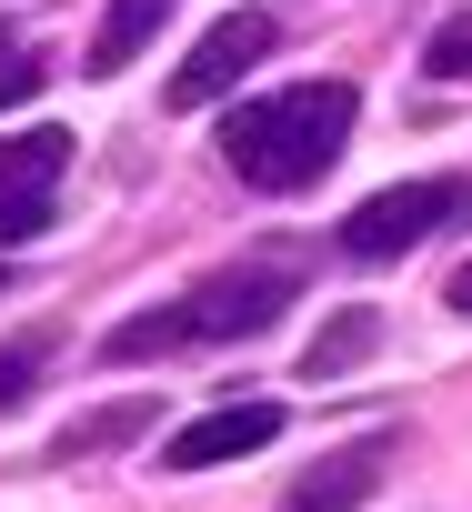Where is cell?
<instances>
[{
  "label": "cell",
  "mask_w": 472,
  "mask_h": 512,
  "mask_svg": "<svg viewBox=\"0 0 472 512\" xmlns=\"http://www.w3.org/2000/svg\"><path fill=\"white\" fill-rule=\"evenodd\" d=\"M352 81H292V91H262L221 121V161L231 181H252V191H312L342 141H352Z\"/></svg>",
  "instance_id": "1"
},
{
  "label": "cell",
  "mask_w": 472,
  "mask_h": 512,
  "mask_svg": "<svg viewBox=\"0 0 472 512\" xmlns=\"http://www.w3.org/2000/svg\"><path fill=\"white\" fill-rule=\"evenodd\" d=\"M302 292V251H252V262H221L211 282L181 292V332L191 342H262Z\"/></svg>",
  "instance_id": "2"
},
{
  "label": "cell",
  "mask_w": 472,
  "mask_h": 512,
  "mask_svg": "<svg viewBox=\"0 0 472 512\" xmlns=\"http://www.w3.org/2000/svg\"><path fill=\"white\" fill-rule=\"evenodd\" d=\"M442 221H472V181H392V191L342 211V251L352 262H402V251L432 241Z\"/></svg>",
  "instance_id": "3"
},
{
  "label": "cell",
  "mask_w": 472,
  "mask_h": 512,
  "mask_svg": "<svg viewBox=\"0 0 472 512\" xmlns=\"http://www.w3.org/2000/svg\"><path fill=\"white\" fill-rule=\"evenodd\" d=\"M272 11H221L191 51H181V71H171V111H211V101H231L242 91V71H262L272 61Z\"/></svg>",
  "instance_id": "4"
},
{
  "label": "cell",
  "mask_w": 472,
  "mask_h": 512,
  "mask_svg": "<svg viewBox=\"0 0 472 512\" xmlns=\"http://www.w3.org/2000/svg\"><path fill=\"white\" fill-rule=\"evenodd\" d=\"M61 171H71V131H11V141H0V251L51 231Z\"/></svg>",
  "instance_id": "5"
},
{
  "label": "cell",
  "mask_w": 472,
  "mask_h": 512,
  "mask_svg": "<svg viewBox=\"0 0 472 512\" xmlns=\"http://www.w3.org/2000/svg\"><path fill=\"white\" fill-rule=\"evenodd\" d=\"M262 442H282V402H221V412H201L161 442V472H221V462H242Z\"/></svg>",
  "instance_id": "6"
},
{
  "label": "cell",
  "mask_w": 472,
  "mask_h": 512,
  "mask_svg": "<svg viewBox=\"0 0 472 512\" xmlns=\"http://www.w3.org/2000/svg\"><path fill=\"white\" fill-rule=\"evenodd\" d=\"M382 462H392V442H342L332 462H312V472L292 482V502H282V512H362V502H372V482H382Z\"/></svg>",
  "instance_id": "7"
},
{
  "label": "cell",
  "mask_w": 472,
  "mask_h": 512,
  "mask_svg": "<svg viewBox=\"0 0 472 512\" xmlns=\"http://www.w3.org/2000/svg\"><path fill=\"white\" fill-rule=\"evenodd\" d=\"M161 422V392H121V402H101V412H81V422H61V442H51V462H101V452H121V442H141Z\"/></svg>",
  "instance_id": "8"
},
{
  "label": "cell",
  "mask_w": 472,
  "mask_h": 512,
  "mask_svg": "<svg viewBox=\"0 0 472 512\" xmlns=\"http://www.w3.org/2000/svg\"><path fill=\"white\" fill-rule=\"evenodd\" d=\"M161 21H171V0H111V11H101V31H91V81L131 71V61L161 41Z\"/></svg>",
  "instance_id": "9"
},
{
  "label": "cell",
  "mask_w": 472,
  "mask_h": 512,
  "mask_svg": "<svg viewBox=\"0 0 472 512\" xmlns=\"http://www.w3.org/2000/svg\"><path fill=\"white\" fill-rule=\"evenodd\" d=\"M372 352H382V312H332V322L302 342V372L332 382V372H352V362H372Z\"/></svg>",
  "instance_id": "10"
},
{
  "label": "cell",
  "mask_w": 472,
  "mask_h": 512,
  "mask_svg": "<svg viewBox=\"0 0 472 512\" xmlns=\"http://www.w3.org/2000/svg\"><path fill=\"white\" fill-rule=\"evenodd\" d=\"M111 362H161V352H191V332H181V302H151V312H131L111 342H101Z\"/></svg>",
  "instance_id": "11"
},
{
  "label": "cell",
  "mask_w": 472,
  "mask_h": 512,
  "mask_svg": "<svg viewBox=\"0 0 472 512\" xmlns=\"http://www.w3.org/2000/svg\"><path fill=\"white\" fill-rule=\"evenodd\" d=\"M422 71H432V81H472V11H452V21L422 41Z\"/></svg>",
  "instance_id": "12"
},
{
  "label": "cell",
  "mask_w": 472,
  "mask_h": 512,
  "mask_svg": "<svg viewBox=\"0 0 472 512\" xmlns=\"http://www.w3.org/2000/svg\"><path fill=\"white\" fill-rule=\"evenodd\" d=\"M41 81H51V71H41V51H31V41H0V111L41 101Z\"/></svg>",
  "instance_id": "13"
},
{
  "label": "cell",
  "mask_w": 472,
  "mask_h": 512,
  "mask_svg": "<svg viewBox=\"0 0 472 512\" xmlns=\"http://www.w3.org/2000/svg\"><path fill=\"white\" fill-rule=\"evenodd\" d=\"M31 382H41V342H11V352H0V412H11Z\"/></svg>",
  "instance_id": "14"
},
{
  "label": "cell",
  "mask_w": 472,
  "mask_h": 512,
  "mask_svg": "<svg viewBox=\"0 0 472 512\" xmlns=\"http://www.w3.org/2000/svg\"><path fill=\"white\" fill-rule=\"evenodd\" d=\"M452 312H472V272H462V282H452Z\"/></svg>",
  "instance_id": "15"
}]
</instances>
